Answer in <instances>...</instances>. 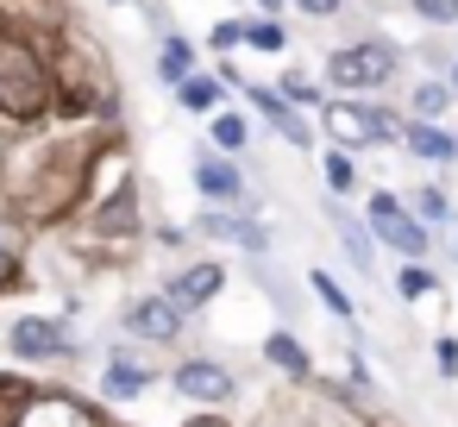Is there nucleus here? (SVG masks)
<instances>
[{"instance_id": "nucleus-1", "label": "nucleus", "mask_w": 458, "mask_h": 427, "mask_svg": "<svg viewBox=\"0 0 458 427\" xmlns=\"http://www.w3.org/2000/svg\"><path fill=\"white\" fill-rule=\"evenodd\" d=\"M0 101H7L13 114H32L45 101V76H38L32 51H20V45L0 51Z\"/></svg>"}, {"instance_id": "nucleus-2", "label": "nucleus", "mask_w": 458, "mask_h": 427, "mask_svg": "<svg viewBox=\"0 0 458 427\" xmlns=\"http://www.w3.org/2000/svg\"><path fill=\"white\" fill-rule=\"evenodd\" d=\"M395 70V51L389 45H345V51H333V64H327V76L339 82V89H370V82H383Z\"/></svg>"}, {"instance_id": "nucleus-3", "label": "nucleus", "mask_w": 458, "mask_h": 427, "mask_svg": "<svg viewBox=\"0 0 458 427\" xmlns=\"http://www.w3.org/2000/svg\"><path fill=\"white\" fill-rule=\"evenodd\" d=\"M370 226H377V239H389L395 252H408V258H420L427 252V226L395 201V195H377L370 201Z\"/></svg>"}, {"instance_id": "nucleus-4", "label": "nucleus", "mask_w": 458, "mask_h": 427, "mask_svg": "<svg viewBox=\"0 0 458 427\" xmlns=\"http://www.w3.org/2000/svg\"><path fill=\"white\" fill-rule=\"evenodd\" d=\"M327 132H333L339 145H370V139L395 132V120H383V114H364V107H352V101H333V107H327Z\"/></svg>"}, {"instance_id": "nucleus-5", "label": "nucleus", "mask_w": 458, "mask_h": 427, "mask_svg": "<svg viewBox=\"0 0 458 427\" xmlns=\"http://www.w3.org/2000/svg\"><path fill=\"white\" fill-rule=\"evenodd\" d=\"M13 352H20V358H64V352H70V333H64L57 320L26 314V320H13Z\"/></svg>"}, {"instance_id": "nucleus-6", "label": "nucleus", "mask_w": 458, "mask_h": 427, "mask_svg": "<svg viewBox=\"0 0 458 427\" xmlns=\"http://www.w3.org/2000/svg\"><path fill=\"white\" fill-rule=\"evenodd\" d=\"M126 327H132V333H145V339H176V327H182V308H176V302H157V295H145V302H132V308H126Z\"/></svg>"}, {"instance_id": "nucleus-7", "label": "nucleus", "mask_w": 458, "mask_h": 427, "mask_svg": "<svg viewBox=\"0 0 458 427\" xmlns=\"http://www.w3.org/2000/svg\"><path fill=\"white\" fill-rule=\"evenodd\" d=\"M220 283H226L220 264H195V270H182V277L170 283V302H176V308H201V302L220 295Z\"/></svg>"}, {"instance_id": "nucleus-8", "label": "nucleus", "mask_w": 458, "mask_h": 427, "mask_svg": "<svg viewBox=\"0 0 458 427\" xmlns=\"http://www.w3.org/2000/svg\"><path fill=\"white\" fill-rule=\"evenodd\" d=\"M176 389H182L189 402H226V396H233V377H226L220 364H182V371H176Z\"/></svg>"}, {"instance_id": "nucleus-9", "label": "nucleus", "mask_w": 458, "mask_h": 427, "mask_svg": "<svg viewBox=\"0 0 458 427\" xmlns=\"http://www.w3.org/2000/svg\"><path fill=\"white\" fill-rule=\"evenodd\" d=\"M245 101H258V107H264V120H270V126H276L289 145H308V126H301V120L283 107V95H270V89H245Z\"/></svg>"}, {"instance_id": "nucleus-10", "label": "nucleus", "mask_w": 458, "mask_h": 427, "mask_svg": "<svg viewBox=\"0 0 458 427\" xmlns=\"http://www.w3.org/2000/svg\"><path fill=\"white\" fill-rule=\"evenodd\" d=\"M195 233H208V239H233V245H245V252H264V233H258L251 220H226V214H201V220H195Z\"/></svg>"}, {"instance_id": "nucleus-11", "label": "nucleus", "mask_w": 458, "mask_h": 427, "mask_svg": "<svg viewBox=\"0 0 458 427\" xmlns=\"http://www.w3.org/2000/svg\"><path fill=\"white\" fill-rule=\"evenodd\" d=\"M20 427H95V421H89L76 402H64V396H45V402H38V408H32Z\"/></svg>"}, {"instance_id": "nucleus-12", "label": "nucleus", "mask_w": 458, "mask_h": 427, "mask_svg": "<svg viewBox=\"0 0 458 427\" xmlns=\"http://www.w3.org/2000/svg\"><path fill=\"white\" fill-rule=\"evenodd\" d=\"M408 145H414V158H427V164L458 158V139H452V132H439V126H408Z\"/></svg>"}, {"instance_id": "nucleus-13", "label": "nucleus", "mask_w": 458, "mask_h": 427, "mask_svg": "<svg viewBox=\"0 0 458 427\" xmlns=\"http://www.w3.org/2000/svg\"><path fill=\"white\" fill-rule=\"evenodd\" d=\"M145 383H151V371H145V364H132L126 352H120V358L107 364V389H114V396H139Z\"/></svg>"}, {"instance_id": "nucleus-14", "label": "nucleus", "mask_w": 458, "mask_h": 427, "mask_svg": "<svg viewBox=\"0 0 458 427\" xmlns=\"http://www.w3.org/2000/svg\"><path fill=\"white\" fill-rule=\"evenodd\" d=\"M195 183H201L214 201H233V195H239V170H226V164H195Z\"/></svg>"}, {"instance_id": "nucleus-15", "label": "nucleus", "mask_w": 458, "mask_h": 427, "mask_svg": "<svg viewBox=\"0 0 458 427\" xmlns=\"http://www.w3.org/2000/svg\"><path fill=\"white\" fill-rule=\"evenodd\" d=\"M157 70H164V76H170V82L182 89V82H189V70H195V45L170 38V45H164V57H157Z\"/></svg>"}, {"instance_id": "nucleus-16", "label": "nucleus", "mask_w": 458, "mask_h": 427, "mask_svg": "<svg viewBox=\"0 0 458 427\" xmlns=\"http://www.w3.org/2000/svg\"><path fill=\"white\" fill-rule=\"evenodd\" d=\"M176 95H182V107H189V114H208V107L220 101V82H214V76H189Z\"/></svg>"}, {"instance_id": "nucleus-17", "label": "nucleus", "mask_w": 458, "mask_h": 427, "mask_svg": "<svg viewBox=\"0 0 458 427\" xmlns=\"http://www.w3.org/2000/svg\"><path fill=\"white\" fill-rule=\"evenodd\" d=\"M270 364L276 371H308V352H301V339H289V333H270Z\"/></svg>"}, {"instance_id": "nucleus-18", "label": "nucleus", "mask_w": 458, "mask_h": 427, "mask_svg": "<svg viewBox=\"0 0 458 427\" xmlns=\"http://www.w3.org/2000/svg\"><path fill=\"white\" fill-rule=\"evenodd\" d=\"M445 101H452V95H445L439 82H427V89L414 95V114H420V126H427V120H439V114H445Z\"/></svg>"}, {"instance_id": "nucleus-19", "label": "nucleus", "mask_w": 458, "mask_h": 427, "mask_svg": "<svg viewBox=\"0 0 458 427\" xmlns=\"http://www.w3.org/2000/svg\"><path fill=\"white\" fill-rule=\"evenodd\" d=\"M333 220H339V239H345V252H352V264H358V270H370V245H364V233H358V226H352L345 214H333Z\"/></svg>"}, {"instance_id": "nucleus-20", "label": "nucleus", "mask_w": 458, "mask_h": 427, "mask_svg": "<svg viewBox=\"0 0 458 427\" xmlns=\"http://www.w3.org/2000/svg\"><path fill=\"white\" fill-rule=\"evenodd\" d=\"M214 145L239 151V145H245V120H239V114H220V120H214Z\"/></svg>"}, {"instance_id": "nucleus-21", "label": "nucleus", "mask_w": 458, "mask_h": 427, "mask_svg": "<svg viewBox=\"0 0 458 427\" xmlns=\"http://www.w3.org/2000/svg\"><path fill=\"white\" fill-rule=\"evenodd\" d=\"M314 289H320V302H327L333 314H352V302H345V289H339V283H333L327 270H314Z\"/></svg>"}, {"instance_id": "nucleus-22", "label": "nucleus", "mask_w": 458, "mask_h": 427, "mask_svg": "<svg viewBox=\"0 0 458 427\" xmlns=\"http://www.w3.org/2000/svg\"><path fill=\"white\" fill-rule=\"evenodd\" d=\"M414 13L433 20V26H452L458 20V0H414Z\"/></svg>"}, {"instance_id": "nucleus-23", "label": "nucleus", "mask_w": 458, "mask_h": 427, "mask_svg": "<svg viewBox=\"0 0 458 427\" xmlns=\"http://www.w3.org/2000/svg\"><path fill=\"white\" fill-rule=\"evenodd\" d=\"M245 45H258V51H283V32H276L270 20H258V26H245Z\"/></svg>"}, {"instance_id": "nucleus-24", "label": "nucleus", "mask_w": 458, "mask_h": 427, "mask_svg": "<svg viewBox=\"0 0 458 427\" xmlns=\"http://www.w3.org/2000/svg\"><path fill=\"white\" fill-rule=\"evenodd\" d=\"M414 208H420V220H452V208H445V195H439V189H420V195H414Z\"/></svg>"}, {"instance_id": "nucleus-25", "label": "nucleus", "mask_w": 458, "mask_h": 427, "mask_svg": "<svg viewBox=\"0 0 458 427\" xmlns=\"http://www.w3.org/2000/svg\"><path fill=\"white\" fill-rule=\"evenodd\" d=\"M327 183H333V189H352V158H345V151L327 158Z\"/></svg>"}, {"instance_id": "nucleus-26", "label": "nucleus", "mask_w": 458, "mask_h": 427, "mask_svg": "<svg viewBox=\"0 0 458 427\" xmlns=\"http://www.w3.org/2000/svg\"><path fill=\"white\" fill-rule=\"evenodd\" d=\"M433 364H439V377H458V339H439L433 346Z\"/></svg>"}, {"instance_id": "nucleus-27", "label": "nucleus", "mask_w": 458, "mask_h": 427, "mask_svg": "<svg viewBox=\"0 0 458 427\" xmlns=\"http://www.w3.org/2000/svg\"><path fill=\"white\" fill-rule=\"evenodd\" d=\"M283 101H314V82L289 70V76H283Z\"/></svg>"}, {"instance_id": "nucleus-28", "label": "nucleus", "mask_w": 458, "mask_h": 427, "mask_svg": "<svg viewBox=\"0 0 458 427\" xmlns=\"http://www.w3.org/2000/svg\"><path fill=\"white\" fill-rule=\"evenodd\" d=\"M427 289H433L427 270H402V295H427Z\"/></svg>"}, {"instance_id": "nucleus-29", "label": "nucleus", "mask_w": 458, "mask_h": 427, "mask_svg": "<svg viewBox=\"0 0 458 427\" xmlns=\"http://www.w3.org/2000/svg\"><path fill=\"white\" fill-rule=\"evenodd\" d=\"M301 13H314V20H327V13H339V0H295Z\"/></svg>"}, {"instance_id": "nucleus-30", "label": "nucleus", "mask_w": 458, "mask_h": 427, "mask_svg": "<svg viewBox=\"0 0 458 427\" xmlns=\"http://www.w3.org/2000/svg\"><path fill=\"white\" fill-rule=\"evenodd\" d=\"M239 38H245V26H233V20H226V26H214V45H239Z\"/></svg>"}, {"instance_id": "nucleus-31", "label": "nucleus", "mask_w": 458, "mask_h": 427, "mask_svg": "<svg viewBox=\"0 0 458 427\" xmlns=\"http://www.w3.org/2000/svg\"><path fill=\"white\" fill-rule=\"evenodd\" d=\"M445 233H452V245H458V220H445ZM452 258H458V252H452Z\"/></svg>"}, {"instance_id": "nucleus-32", "label": "nucleus", "mask_w": 458, "mask_h": 427, "mask_svg": "<svg viewBox=\"0 0 458 427\" xmlns=\"http://www.w3.org/2000/svg\"><path fill=\"white\" fill-rule=\"evenodd\" d=\"M0 277H7V245H0Z\"/></svg>"}, {"instance_id": "nucleus-33", "label": "nucleus", "mask_w": 458, "mask_h": 427, "mask_svg": "<svg viewBox=\"0 0 458 427\" xmlns=\"http://www.w3.org/2000/svg\"><path fill=\"white\" fill-rule=\"evenodd\" d=\"M258 7H283V0H258Z\"/></svg>"}]
</instances>
